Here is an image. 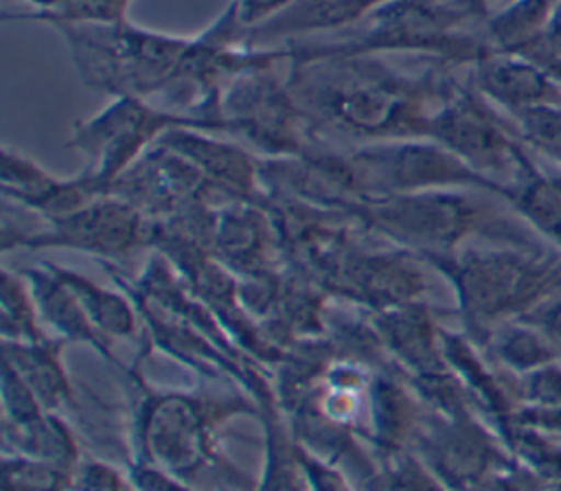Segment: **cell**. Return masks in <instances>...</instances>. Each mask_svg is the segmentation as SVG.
Returning a JSON list of instances; mask_svg holds the SVG:
<instances>
[{
	"label": "cell",
	"instance_id": "cell-1",
	"mask_svg": "<svg viewBox=\"0 0 561 491\" xmlns=\"http://www.w3.org/2000/svg\"><path fill=\"white\" fill-rule=\"evenodd\" d=\"M451 75L430 66L408 72L381 55H320L289 59L285 83L313 136L359 145L427 138L430 116Z\"/></svg>",
	"mask_w": 561,
	"mask_h": 491
},
{
	"label": "cell",
	"instance_id": "cell-2",
	"mask_svg": "<svg viewBox=\"0 0 561 491\" xmlns=\"http://www.w3.org/2000/svg\"><path fill=\"white\" fill-rule=\"evenodd\" d=\"M421 261L447 278L465 333L480 346L500 324L522 320L561 298V252L539 243L489 241Z\"/></svg>",
	"mask_w": 561,
	"mask_h": 491
},
{
	"label": "cell",
	"instance_id": "cell-3",
	"mask_svg": "<svg viewBox=\"0 0 561 491\" xmlns=\"http://www.w3.org/2000/svg\"><path fill=\"white\" fill-rule=\"evenodd\" d=\"M478 189H436L401 195L364 197L351 213L364 228L405 246L419 259L451 254L471 239L535 243L526 228L502 217Z\"/></svg>",
	"mask_w": 561,
	"mask_h": 491
},
{
	"label": "cell",
	"instance_id": "cell-4",
	"mask_svg": "<svg viewBox=\"0 0 561 491\" xmlns=\"http://www.w3.org/2000/svg\"><path fill=\"white\" fill-rule=\"evenodd\" d=\"M88 88L110 96H175L188 81L195 37L147 31L125 22L57 26Z\"/></svg>",
	"mask_w": 561,
	"mask_h": 491
},
{
	"label": "cell",
	"instance_id": "cell-5",
	"mask_svg": "<svg viewBox=\"0 0 561 491\" xmlns=\"http://www.w3.org/2000/svg\"><path fill=\"white\" fill-rule=\"evenodd\" d=\"M136 386L134 443L138 463H149L184 480L202 467L219 463L215 434L237 414L261 412L245 399H204L186 392L149 388L129 370Z\"/></svg>",
	"mask_w": 561,
	"mask_h": 491
},
{
	"label": "cell",
	"instance_id": "cell-6",
	"mask_svg": "<svg viewBox=\"0 0 561 491\" xmlns=\"http://www.w3.org/2000/svg\"><path fill=\"white\" fill-rule=\"evenodd\" d=\"M427 138L500 184L502 191L535 167L515 121L489 103L469 79L465 83L449 79L430 116Z\"/></svg>",
	"mask_w": 561,
	"mask_h": 491
},
{
	"label": "cell",
	"instance_id": "cell-7",
	"mask_svg": "<svg viewBox=\"0 0 561 491\" xmlns=\"http://www.w3.org/2000/svg\"><path fill=\"white\" fill-rule=\"evenodd\" d=\"M272 64H259L230 77L217 101L219 134H230L267 158L300 156L313 140L285 79Z\"/></svg>",
	"mask_w": 561,
	"mask_h": 491
},
{
	"label": "cell",
	"instance_id": "cell-8",
	"mask_svg": "<svg viewBox=\"0 0 561 491\" xmlns=\"http://www.w3.org/2000/svg\"><path fill=\"white\" fill-rule=\"evenodd\" d=\"M175 127L202 129L193 118L145 99L112 96L105 107L72 127L68 147L83 156V171L110 193L114 182Z\"/></svg>",
	"mask_w": 561,
	"mask_h": 491
},
{
	"label": "cell",
	"instance_id": "cell-9",
	"mask_svg": "<svg viewBox=\"0 0 561 491\" xmlns=\"http://www.w3.org/2000/svg\"><path fill=\"white\" fill-rule=\"evenodd\" d=\"M348 162L366 197L436 189H478L502 195V186L476 173L432 138H397L353 147Z\"/></svg>",
	"mask_w": 561,
	"mask_h": 491
},
{
	"label": "cell",
	"instance_id": "cell-10",
	"mask_svg": "<svg viewBox=\"0 0 561 491\" xmlns=\"http://www.w3.org/2000/svg\"><path fill=\"white\" fill-rule=\"evenodd\" d=\"M156 221L116 193L99 195L85 206L48 219L42 232H28L24 248H70L110 261L153 246Z\"/></svg>",
	"mask_w": 561,
	"mask_h": 491
},
{
	"label": "cell",
	"instance_id": "cell-11",
	"mask_svg": "<svg viewBox=\"0 0 561 491\" xmlns=\"http://www.w3.org/2000/svg\"><path fill=\"white\" fill-rule=\"evenodd\" d=\"M412 447L425 467L447 487L462 491L486 476L515 467L500 436H493L476 416L423 414Z\"/></svg>",
	"mask_w": 561,
	"mask_h": 491
},
{
	"label": "cell",
	"instance_id": "cell-12",
	"mask_svg": "<svg viewBox=\"0 0 561 491\" xmlns=\"http://www.w3.org/2000/svg\"><path fill=\"white\" fill-rule=\"evenodd\" d=\"M414 263L405 252H366L353 246L324 289L375 311L416 302L425 294L427 281Z\"/></svg>",
	"mask_w": 561,
	"mask_h": 491
},
{
	"label": "cell",
	"instance_id": "cell-13",
	"mask_svg": "<svg viewBox=\"0 0 561 491\" xmlns=\"http://www.w3.org/2000/svg\"><path fill=\"white\" fill-rule=\"evenodd\" d=\"M210 254L228 270L248 278L274 272L280 239L272 213L261 202H226L213 208L208 230Z\"/></svg>",
	"mask_w": 561,
	"mask_h": 491
},
{
	"label": "cell",
	"instance_id": "cell-14",
	"mask_svg": "<svg viewBox=\"0 0 561 491\" xmlns=\"http://www.w3.org/2000/svg\"><path fill=\"white\" fill-rule=\"evenodd\" d=\"M215 132L195 127H175L160 142L184 156L226 202H265L261 182V160L243 147L215 138Z\"/></svg>",
	"mask_w": 561,
	"mask_h": 491
},
{
	"label": "cell",
	"instance_id": "cell-15",
	"mask_svg": "<svg viewBox=\"0 0 561 491\" xmlns=\"http://www.w3.org/2000/svg\"><path fill=\"white\" fill-rule=\"evenodd\" d=\"M2 195L15 206L33 210L44 221L68 215L107 191L85 171L75 178H57L28 156L2 149Z\"/></svg>",
	"mask_w": 561,
	"mask_h": 491
},
{
	"label": "cell",
	"instance_id": "cell-16",
	"mask_svg": "<svg viewBox=\"0 0 561 491\" xmlns=\"http://www.w3.org/2000/svg\"><path fill=\"white\" fill-rule=\"evenodd\" d=\"M469 81L508 116L539 107H561V85L543 68L517 53L489 50L471 64Z\"/></svg>",
	"mask_w": 561,
	"mask_h": 491
},
{
	"label": "cell",
	"instance_id": "cell-17",
	"mask_svg": "<svg viewBox=\"0 0 561 491\" xmlns=\"http://www.w3.org/2000/svg\"><path fill=\"white\" fill-rule=\"evenodd\" d=\"M386 353L405 368L408 377L427 375L447 368L443 357L440 331L434 313L425 302H408L401 307L375 311L370 318Z\"/></svg>",
	"mask_w": 561,
	"mask_h": 491
},
{
	"label": "cell",
	"instance_id": "cell-18",
	"mask_svg": "<svg viewBox=\"0 0 561 491\" xmlns=\"http://www.w3.org/2000/svg\"><path fill=\"white\" fill-rule=\"evenodd\" d=\"M26 278L33 300L37 305V313L42 324H46L55 338L64 342H81L92 346L96 353H101L107 362H114L110 340H105L96 327L90 322L88 313L79 305L77 296L70 292V287L48 267L46 261H42L35 267L20 270Z\"/></svg>",
	"mask_w": 561,
	"mask_h": 491
},
{
	"label": "cell",
	"instance_id": "cell-19",
	"mask_svg": "<svg viewBox=\"0 0 561 491\" xmlns=\"http://www.w3.org/2000/svg\"><path fill=\"white\" fill-rule=\"evenodd\" d=\"M386 0H291L270 20L243 31V44L254 46L263 39L340 31L362 22Z\"/></svg>",
	"mask_w": 561,
	"mask_h": 491
},
{
	"label": "cell",
	"instance_id": "cell-20",
	"mask_svg": "<svg viewBox=\"0 0 561 491\" xmlns=\"http://www.w3.org/2000/svg\"><path fill=\"white\" fill-rule=\"evenodd\" d=\"M64 340L46 338L39 342H2L4 364L33 390L48 412L72 403V384L64 366Z\"/></svg>",
	"mask_w": 561,
	"mask_h": 491
},
{
	"label": "cell",
	"instance_id": "cell-21",
	"mask_svg": "<svg viewBox=\"0 0 561 491\" xmlns=\"http://www.w3.org/2000/svg\"><path fill=\"white\" fill-rule=\"evenodd\" d=\"M504 199L517 217L561 252V169L541 171L537 164L504 186Z\"/></svg>",
	"mask_w": 561,
	"mask_h": 491
},
{
	"label": "cell",
	"instance_id": "cell-22",
	"mask_svg": "<svg viewBox=\"0 0 561 491\" xmlns=\"http://www.w3.org/2000/svg\"><path fill=\"white\" fill-rule=\"evenodd\" d=\"M46 263L70 287V292L77 296L79 305L88 313L90 322L96 327V331L105 340H112V338L136 340L138 338V331H140L138 316L140 313H138L134 300H129V296H125L123 292L107 289L75 270H66L50 261H46Z\"/></svg>",
	"mask_w": 561,
	"mask_h": 491
},
{
	"label": "cell",
	"instance_id": "cell-23",
	"mask_svg": "<svg viewBox=\"0 0 561 491\" xmlns=\"http://www.w3.org/2000/svg\"><path fill=\"white\" fill-rule=\"evenodd\" d=\"M4 454H20L53 463L66 471H75L79 460V445L72 430L57 416L44 412L42 416L22 425H2Z\"/></svg>",
	"mask_w": 561,
	"mask_h": 491
},
{
	"label": "cell",
	"instance_id": "cell-24",
	"mask_svg": "<svg viewBox=\"0 0 561 491\" xmlns=\"http://www.w3.org/2000/svg\"><path fill=\"white\" fill-rule=\"evenodd\" d=\"M482 346L491 351L500 366L517 377L559 362L550 338L528 320H511L500 324L495 331H491Z\"/></svg>",
	"mask_w": 561,
	"mask_h": 491
},
{
	"label": "cell",
	"instance_id": "cell-25",
	"mask_svg": "<svg viewBox=\"0 0 561 491\" xmlns=\"http://www.w3.org/2000/svg\"><path fill=\"white\" fill-rule=\"evenodd\" d=\"M559 0H511L484 20V37L495 50L519 53L543 37Z\"/></svg>",
	"mask_w": 561,
	"mask_h": 491
},
{
	"label": "cell",
	"instance_id": "cell-26",
	"mask_svg": "<svg viewBox=\"0 0 561 491\" xmlns=\"http://www.w3.org/2000/svg\"><path fill=\"white\" fill-rule=\"evenodd\" d=\"M33 11L7 13L2 20H28L57 26L79 24H118L127 20L131 0H28Z\"/></svg>",
	"mask_w": 561,
	"mask_h": 491
},
{
	"label": "cell",
	"instance_id": "cell-27",
	"mask_svg": "<svg viewBox=\"0 0 561 491\" xmlns=\"http://www.w3.org/2000/svg\"><path fill=\"white\" fill-rule=\"evenodd\" d=\"M500 438L517 467L539 482L561 484V445L557 443V436L511 421Z\"/></svg>",
	"mask_w": 561,
	"mask_h": 491
},
{
	"label": "cell",
	"instance_id": "cell-28",
	"mask_svg": "<svg viewBox=\"0 0 561 491\" xmlns=\"http://www.w3.org/2000/svg\"><path fill=\"white\" fill-rule=\"evenodd\" d=\"M0 327L2 342H39L48 338L26 278L9 267L2 270L0 278Z\"/></svg>",
	"mask_w": 561,
	"mask_h": 491
},
{
	"label": "cell",
	"instance_id": "cell-29",
	"mask_svg": "<svg viewBox=\"0 0 561 491\" xmlns=\"http://www.w3.org/2000/svg\"><path fill=\"white\" fill-rule=\"evenodd\" d=\"M70 471L28 456L4 454L2 491H70Z\"/></svg>",
	"mask_w": 561,
	"mask_h": 491
},
{
	"label": "cell",
	"instance_id": "cell-30",
	"mask_svg": "<svg viewBox=\"0 0 561 491\" xmlns=\"http://www.w3.org/2000/svg\"><path fill=\"white\" fill-rule=\"evenodd\" d=\"M373 491H447V487L425 467V463L405 452L383 454L381 467L370 484Z\"/></svg>",
	"mask_w": 561,
	"mask_h": 491
},
{
	"label": "cell",
	"instance_id": "cell-31",
	"mask_svg": "<svg viewBox=\"0 0 561 491\" xmlns=\"http://www.w3.org/2000/svg\"><path fill=\"white\" fill-rule=\"evenodd\" d=\"M511 118L528 149L550 158L561 169V107L528 110Z\"/></svg>",
	"mask_w": 561,
	"mask_h": 491
},
{
	"label": "cell",
	"instance_id": "cell-32",
	"mask_svg": "<svg viewBox=\"0 0 561 491\" xmlns=\"http://www.w3.org/2000/svg\"><path fill=\"white\" fill-rule=\"evenodd\" d=\"M517 397L522 406L561 408V362L522 375L517 384Z\"/></svg>",
	"mask_w": 561,
	"mask_h": 491
},
{
	"label": "cell",
	"instance_id": "cell-33",
	"mask_svg": "<svg viewBox=\"0 0 561 491\" xmlns=\"http://www.w3.org/2000/svg\"><path fill=\"white\" fill-rule=\"evenodd\" d=\"M296 456L305 476L307 491H353L346 476L340 469H335L333 463L318 458L316 454L307 452L298 443H296Z\"/></svg>",
	"mask_w": 561,
	"mask_h": 491
},
{
	"label": "cell",
	"instance_id": "cell-34",
	"mask_svg": "<svg viewBox=\"0 0 561 491\" xmlns=\"http://www.w3.org/2000/svg\"><path fill=\"white\" fill-rule=\"evenodd\" d=\"M129 482L138 491H188L180 478L171 476L169 471L153 467L149 463H131L129 467Z\"/></svg>",
	"mask_w": 561,
	"mask_h": 491
},
{
	"label": "cell",
	"instance_id": "cell-35",
	"mask_svg": "<svg viewBox=\"0 0 561 491\" xmlns=\"http://www.w3.org/2000/svg\"><path fill=\"white\" fill-rule=\"evenodd\" d=\"M537 482L539 480L535 476H530L528 471L515 465L511 469L495 471L462 491H530V484H537Z\"/></svg>",
	"mask_w": 561,
	"mask_h": 491
},
{
	"label": "cell",
	"instance_id": "cell-36",
	"mask_svg": "<svg viewBox=\"0 0 561 491\" xmlns=\"http://www.w3.org/2000/svg\"><path fill=\"white\" fill-rule=\"evenodd\" d=\"M232 2L237 4V15L241 26L248 31L270 20L278 11H283L291 0H232Z\"/></svg>",
	"mask_w": 561,
	"mask_h": 491
},
{
	"label": "cell",
	"instance_id": "cell-37",
	"mask_svg": "<svg viewBox=\"0 0 561 491\" xmlns=\"http://www.w3.org/2000/svg\"><path fill=\"white\" fill-rule=\"evenodd\" d=\"M522 320L537 324L550 338V342L557 349L559 362H561V298H554V300L541 305L539 309H535L533 313H528Z\"/></svg>",
	"mask_w": 561,
	"mask_h": 491
},
{
	"label": "cell",
	"instance_id": "cell-38",
	"mask_svg": "<svg viewBox=\"0 0 561 491\" xmlns=\"http://www.w3.org/2000/svg\"><path fill=\"white\" fill-rule=\"evenodd\" d=\"M541 39H543L546 48H548L554 57L561 59V0L557 2V7H554V11H552V15H550V20H548V26H546Z\"/></svg>",
	"mask_w": 561,
	"mask_h": 491
},
{
	"label": "cell",
	"instance_id": "cell-39",
	"mask_svg": "<svg viewBox=\"0 0 561 491\" xmlns=\"http://www.w3.org/2000/svg\"><path fill=\"white\" fill-rule=\"evenodd\" d=\"M480 2H482V4H484V7H489V4H493V2H495V4H497V9H500V7H504V4H508V2H511V0H480Z\"/></svg>",
	"mask_w": 561,
	"mask_h": 491
},
{
	"label": "cell",
	"instance_id": "cell-40",
	"mask_svg": "<svg viewBox=\"0 0 561 491\" xmlns=\"http://www.w3.org/2000/svg\"><path fill=\"white\" fill-rule=\"evenodd\" d=\"M557 491H561V484H559V489H557Z\"/></svg>",
	"mask_w": 561,
	"mask_h": 491
}]
</instances>
